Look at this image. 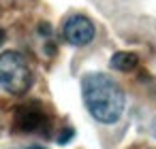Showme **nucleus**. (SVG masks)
Segmentation results:
<instances>
[{
  "label": "nucleus",
  "mask_w": 156,
  "mask_h": 149,
  "mask_svg": "<svg viewBox=\"0 0 156 149\" xmlns=\"http://www.w3.org/2000/svg\"><path fill=\"white\" fill-rule=\"evenodd\" d=\"M39 28H41L39 32H41L43 36H49V34H51V26H49V24H41Z\"/></svg>",
  "instance_id": "0eeeda50"
},
{
  "label": "nucleus",
  "mask_w": 156,
  "mask_h": 149,
  "mask_svg": "<svg viewBox=\"0 0 156 149\" xmlns=\"http://www.w3.org/2000/svg\"><path fill=\"white\" fill-rule=\"evenodd\" d=\"M5 43V30H0V45Z\"/></svg>",
  "instance_id": "6e6552de"
},
{
  "label": "nucleus",
  "mask_w": 156,
  "mask_h": 149,
  "mask_svg": "<svg viewBox=\"0 0 156 149\" xmlns=\"http://www.w3.org/2000/svg\"><path fill=\"white\" fill-rule=\"evenodd\" d=\"M0 85L13 96H24L32 87V70L20 51L0 53Z\"/></svg>",
  "instance_id": "f03ea898"
},
{
  "label": "nucleus",
  "mask_w": 156,
  "mask_h": 149,
  "mask_svg": "<svg viewBox=\"0 0 156 149\" xmlns=\"http://www.w3.org/2000/svg\"><path fill=\"white\" fill-rule=\"evenodd\" d=\"M73 136H75V130H73V128H64V130L60 132V136H58L56 141H58V145H66V143H69V141H71Z\"/></svg>",
  "instance_id": "423d86ee"
},
{
  "label": "nucleus",
  "mask_w": 156,
  "mask_h": 149,
  "mask_svg": "<svg viewBox=\"0 0 156 149\" xmlns=\"http://www.w3.org/2000/svg\"><path fill=\"white\" fill-rule=\"evenodd\" d=\"M43 126V113L32 107H22L15 111V128L22 132H34Z\"/></svg>",
  "instance_id": "20e7f679"
},
{
  "label": "nucleus",
  "mask_w": 156,
  "mask_h": 149,
  "mask_svg": "<svg viewBox=\"0 0 156 149\" xmlns=\"http://www.w3.org/2000/svg\"><path fill=\"white\" fill-rule=\"evenodd\" d=\"M137 64H139V58H137V53H130V51H118L109 60V66L120 73H130L137 68Z\"/></svg>",
  "instance_id": "39448f33"
},
{
  "label": "nucleus",
  "mask_w": 156,
  "mask_h": 149,
  "mask_svg": "<svg viewBox=\"0 0 156 149\" xmlns=\"http://www.w3.org/2000/svg\"><path fill=\"white\" fill-rule=\"evenodd\" d=\"M81 96L90 115L101 124H115L126 104L124 90L103 73H88L81 79Z\"/></svg>",
  "instance_id": "f257e3e1"
},
{
  "label": "nucleus",
  "mask_w": 156,
  "mask_h": 149,
  "mask_svg": "<svg viewBox=\"0 0 156 149\" xmlns=\"http://www.w3.org/2000/svg\"><path fill=\"white\" fill-rule=\"evenodd\" d=\"M62 34H64L66 43H71L75 47H83L94 39V24L86 15H71L64 22Z\"/></svg>",
  "instance_id": "7ed1b4c3"
},
{
  "label": "nucleus",
  "mask_w": 156,
  "mask_h": 149,
  "mask_svg": "<svg viewBox=\"0 0 156 149\" xmlns=\"http://www.w3.org/2000/svg\"><path fill=\"white\" fill-rule=\"evenodd\" d=\"M28 149H43V147H28Z\"/></svg>",
  "instance_id": "9d476101"
},
{
  "label": "nucleus",
  "mask_w": 156,
  "mask_h": 149,
  "mask_svg": "<svg viewBox=\"0 0 156 149\" xmlns=\"http://www.w3.org/2000/svg\"><path fill=\"white\" fill-rule=\"evenodd\" d=\"M152 132H154V136H156V117H154V121H152Z\"/></svg>",
  "instance_id": "1a4fd4ad"
}]
</instances>
